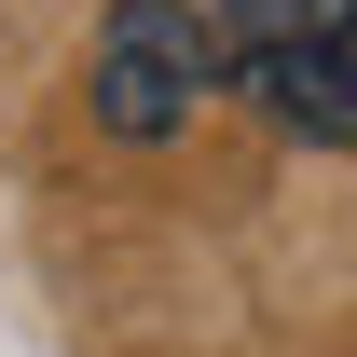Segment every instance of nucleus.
<instances>
[{
  "instance_id": "f03ea898",
  "label": "nucleus",
  "mask_w": 357,
  "mask_h": 357,
  "mask_svg": "<svg viewBox=\"0 0 357 357\" xmlns=\"http://www.w3.org/2000/svg\"><path fill=\"white\" fill-rule=\"evenodd\" d=\"M220 69L261 96L289 137H316V151L357 137V69H344V42H261V55H220Z\"/></svg>"
},
{
  "instance_id": "f257e3e1",
  "label": "nucleus",
  "mask_w": 357,
  "mask_h": 357,
  "mask_svg": "<svg viewBox=\"0 0 357 357\" xmlns=\"http://www.w3.org/2000/svg\"><path fill=\"white\" fill-rule=\"evenodd\" d=\"M83 96H96V124L137 137V151L178 137L206 96H220V28H206V0H110V14H96Z\"/></svg>"
},
{
  "instance_id": "7ed1b4c3",
  "label": "nucleus",
  "mask_w": 357,
  "mask_h": 357,
  "mask_svg": "<svg viewBox=\"0 0 357 357\" xmlns=\"http://www.w3.org/2000/svg\"><path fill=\"white\" fill-rule=\"evenodd\" d=\"M357 0H206V28H220V55H261V42H344Z\"/></svg>"
}]
</instances>
